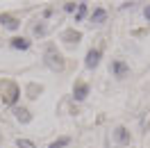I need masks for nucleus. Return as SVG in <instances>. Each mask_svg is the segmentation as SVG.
Segmentation results:
<instances>
[{
  "mask_svg": "<svg viewBox=\"0 0 150 148\" xmlns=\"http://www.w3.org/2000/svg\"><path fill=\"white\" fill-rule=\"evenodd\" d=\"M112 73H114V78H118V80H123L125 75L130 73V66L125 64L123 59H114V62H112Z\"/></svg>",
  "mask_w": 150,
  "mask_h": 148,
  "instance_id": "nucleus-4",
  "label": "nucleus"
},
{
  "mask_svg": "<svg viewBox=\"0 0 150 148\" xmlns=\"http://www.w3.org/2000/svg\"><path fill=\"white\" fill-rule=\"evenodd\" d=\"M66 146H71V137H59V139H55L48 148H66Z\"/></svg>",
  "mask_w": 150,
  "mask_h": 148,
  "instance_id": "nucleus-13",
  "label": "nucleus"
},
{
  "mask_svg": "<svg viewBox=\"0 0 150 148\" xmlns=\"http://www.w3.org/2000/svg\"><path fill=\"white\" fill-rule=\"evenodd\" d=\"M32 32H34V37H43L48 30H46V25H43V23H39V25H34V28H32Z\"/></svg>",
  "mask_w": 150,
  "mask_h": 148,
  "instance_id": "nucleus-15",
  "label": "nucleus"
},
{
  "mask_svg": "<svg viewBox=\"0 0 150 148\" xmlns=\"http://www.w3.org/2000/svg\"><path fill=\"white\" fill-rule=\"evenodd\" d=\"M62 39H64V41H68V43H73V41L77 43V41L82 39V34H80V32H75V30H66V32H64V37H62Z\"/></svg>",
  "mask_w": 150,
  "mask_h": 148,
  "instance_id": "nucleus-12",
  "label": "nucleus"
},
{
  "mask_svg": "<svg viewBox=\"0 0 150 148\" xmlns=\"http://www.w3.org/2000/svg\"><path fill=\"white\" fill-rule=\"evenodd\" d=\"M114 139H116V144H121V146H127V144L132 141V134L127 132V128L118 125V128L114 130Z\"/></svg>",
  "mask_w": 150,
  "mask_h": 148,
  "instance_id": "nucleus-6",
  "label": "nucleus"
},
{
  "mask_svg": "<svg viewBox=\"0 0 150 148\" xmlns=\"http://www.w3.org/2000/svg\"><path fill=\"white\" fill-rule=\"evenodd\" d=\"M16 146L18 148H37L34 141H30V139H16Z\"/></svg>",
  "mask_w": 150,
  "mask_h": 148,
  "instance_id": "nucleus-14",
  "label": "nucleus"
},
{
  "mask_svg": "<svg viewBox=\"0 0 150 148\" xmlns=\"http://www.w3.org/2000/svg\"><path fill=\"white\" fill-rule=\"evenodd\" d=\"M105 21H107V9L96 7V9L91 11V23H93V25H103Z\"/></svg>",
  "mask_w": 150,
  "mask_h": 148,
  "instance_id": "nucleus-9",
  "label": "nucleus"
},
{
  "mask_svg": "<svg viewBox=\"0 0 150 148\" xmlns=\"http://www.w3.org/2000/svg\"><path fill=\"white\" fill-rule=\"evenodd\" d=\"M0 25L7 30H18L21 28V21L16 16H11V14H0Z\"/></svg>",
  "mask_w": 150,
  "mask_h": 148,
  "instance_id": "nucleus-7",
  "label": "nucleus"
},
{
  "mask_svg": "<svg viewBox=\"0 0 150 148\" xmlns=\"http://www.w3.org/2000/svg\"><path fill=\"white\" fill-rule=\"evenodd\" d=\"M75 9H77V5H75V2H64V11H68V14H73Z\"/></svg>",
  "mask_w": 150,
  "mask_h": 148,
  "instance_id": "nucleus-16",
  "label": "nucleus"
},
{
  "mask_svg": "<svg viewBox=\"0 0 150 148\" xmlns=\"http://www.w3.org/2000/svg\"><path fill=\"white\" fill-rule=\"evenodd\" d=\"M2 93V102L5 105H11V107H16V102H18V96H21V89L16 82H5V91Z\"/></svg>",
  "mask_w": 150,
  "mask_h": 148,
  "instance_id": "nucleus-2",
  "label": "nucleus"
},
{
  "mask_svg": "<svg viewBox=\"0 0 150 148\" xmlns=\"http://www.w3.org/2000/svg\"><path fill=\"white\" fill-rule=\"evenodd\" d=\"M100 57H103V50L100 48H91L89 53H86V57H84V66L86 68H98V64H100Z\"/></svg>",
  "mask_w": 150,
  "mask_h": 148,
  "instance_id": "nucleus-3",
  "label": "nucleus"
},
{
  "mask_svg": "<svg viewBox=\"0 0 150 148\" xmlns=\"http://www.w3.org/2000/svg\"><path fill=\"white\" fill-rule=\"evenodd\" d=\"M43 62H46V66L50 68V71H55V73H62V71L66 68L64 57H62V53H59L55 46H48L46 55H43Z\"/></svg>",
  "mask_w": 150,
  "mask_h": 148,
  "instance_id": "nucleus-1",
  "label": "nucleus"
},
{
  "mask_svg": "<svg viewBox=\"0 0 150 148\" xmlns=\"http://www.w3.org/2000/svg\"><path fill=\"white\" fill-rule=\"evenodd\" d=\"M9 46L14 48V50H30L32 41H30L28 37H14V39H9Z\"/></svg>",
  "mask_w": 150,
  "mask_h": 148,
  "instance_id": "nucleus-8",
  "label": "nucleus"
},
{
  "mask_svg": "<svg viewBox=\"0 0 150 148\" xmlns=\"http://www.w3.org/2000/svg\"><path fill=\"white\" fill-rule=\"evenodd\" d=\"M148 130H150V121H148Z\"/></svg>",
  "mask_w": 150,
  "mask_h": 148,
  "instance_id": "nucleus-18",
  "label": "nucleus"
},
{
  "mask_svg": "<svg viewBox=\"0 0 150 148\" xmlns=\"http://www.w3.org/2000/svg\"><path fill=\"white\" fill-rule=\"evenodd\" d=\"M143 16H146V21L150 23V5H146V9H143Z\"/></svg>",
  "mask_w": 150,
  "mask_h": 148,
  "instance_id": "nucleus-17",
  "label": "nucleus"
},
{
  "mask_svg": "<svg viewBox=\"0 0 150 148\" xmlns=\"http://www.w3.org/2000/svg\"><path fill=\"white\" fill-rule=\"evenodd\" d=\"M86 11H89V7H86V2H77V9H75V23H80V21L86 16Z\"/></svg>",
  "mask_w": 150,
  "mask_h": 148,
  "instance_id": "nucleus-11",
  "label": "nucleus"
},
{
  "mask_svg": "<svg viewBox=\"0 0 150 148\" xmlns=\"http://www.w3.org/2000/svg\"><path fill=\"white\" fill-rule=\"evenodd\" d=\"M14 116H16V121H18V123H30V121H32L30 112L25 110V107H18V105L14 107Z\"/></svg>",
  "mask_w": 150,
  "mask_h": 148,
  "instance_id": "nucleus-10",
  "label": "nucleus"
},
{
  "mask_svg": "<svg viewBox=\"0 0 150 148\" xmlns=\"http://www.w3.org/2000/svg\"><path fill=\"white\" fill-rule=\"evenodd\" d=\"M89 91H91V87H89L86 82H77L73 87V100L75 102H82L86 96H89Z\"/></svg>",
  "mask_w": 150,
  "mask_h": 148,
  "instance_id": "nucleus-5",
  "label": "nucleus"
}]
</instances>
